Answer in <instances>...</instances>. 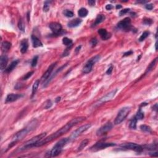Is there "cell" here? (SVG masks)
<instances>
[{
	"mask_svg": "<svg viewBox=\"0 0 158 158\" xmlns=\"http://www.w3.org/2000/svg\"><path fill=\"white\" fill-rule=\"evenodd\" d=\"M120 146L123 149H130V150L135 151L137 152H141L143 151V147L138 144L134 143H128L122 144Z\"/></svg>",
	"mask_w": 158,
	"mask_h": 158,
	"instance_id": "obj_8",
	"label": "cell"
},
{
	"mask_svg": "<svg viewBox=\"0 0 158 158\" xmlns=\"http://www.w3.org/2000/svg\"><path fill=\"white\" fill-rule=\"evenodd\" d=\"M18 28L20 31L24 32L25 29V23L23 22V20L22 19H19V22H18Z\"/></svg>",
	"mask_w": 158,
	"mask_h": 158,
	"instance_id": "obj_30",
	"label": "cell"
},
{
	"mask_svg": "<svg viewBox=\"0 0 158 158\" xmlns=\"http://www.w3.org/2000/svg\"><path fill=\"white\" fill-rule=\"evenodd\" d=\"M51 3V1H45V3H44V6H43V11L45 12H48L49 11V8H50V3Z\"/></svg>",
	"mask_w": 158,
	"mask_h": 158,
	"instance_id": "obj_35",
	"label": "cell"
},
{
	"mask_svg": "<svg viewBox=\"0 0 158 158\" xmlns=\"http://www.w3.org/2000/svg\"><path fill=\"white\" fill-rule=\"evenodd\" d=\"M70 141V138H62L58 141L56 145L54 146L52 149L49 152V156L50 157H56L58 156L62 151V148Z\"/></svg>",
	"mask_w": 158,
	"mask_h": 158,
	"instance_id": "obj_3",
	"label": "cell"
},
{
	"mask_svg": "<svg viewBox=\"0 0 158 158\" xmlns=\"http://www.w3.org/2000/svg\"><path fill=\"white\" fill-rule=\"evenodd\" d=\"M52 102H51V100H48L46 101V106H45V108L46 109H49V108H50L51 106H52Z\"/></svg>",
	"mask_w": 158,
	"mask_h": 158,
	"instance_id": "obj_41",
	"label": "cell"
},
{
	"mask_svg": "<svg viewBox=\"0 0 158 158\" xmlns=\"http://www.w3.org/2000/svg\"><path fill=\"white\" fill-rule=\"evenodd\" d=\"M34 71L29 72H28L27 73H26V74L24 76H23V77L22 78V79H23V80H27V79H29L30 77H31L32 75L33 74H34Z\"/></svg>",
	"mask_w": 158,
	"mask_h": 158,
	"instance_id": "obj_38",
	"label": "cell"
},
{
	"mask_svg": "<svg viewBox=\"0 0 158 158\" xmlns=\"http://www.w3.org/2000/svg\"><path fill=\"white\" fill-rule=\"evenodd\" d=\"M98 33L100 35L101 38L103 40H108L111 37V34L110 33H108L107 30L104 29H100L98 30Z\"/></svg>",
	"mask_w": 158,
	"mask_h": 158,
	"instance_id": "obj_17",
	"label": "cell"
},
{
	"mask_svg": "<svg viewBox=\"0 0 158 158\" xmlns=\"http://www.w3.org/2000/svg\"><path fill=\"white\" fill-rule=\"evenodd\" d=\"M88 142H89V140H88V139H85L82 141V142L80 143V145H79L78 149H77V151H80L82 150L84 148H85V147L87 146V145H88Z\"/></svg>",
	"mask_w": 158,
	"mask_h": 158,
	"instance_id": "obj_28",
	"label": "cell"
},
{
	"mask_svg": "<svg viewBox=\"0 0 158 158\" xmlns=\"http://www.w3.org/2000/svg\"><path fill=\"white\" fill-rule=\"evenodd\" d=\"M31 40L34 48H38V47H41L43 46V43H41V41L35 35H32L31 37Z\"/></svg>",
	"mask_w": 158,
	"mask_h": 158,
	"instance_id": "obj_20",
	"label": "cell"
},
{
	"mask_svg": "<svg viewBox=\"0 0 158 158\" xmlns=\"http://www.w3.org/2000/svg\"><path fill=\"white\" fill-rule=\"evenodd\" d=\"M130 9H128V8H126V9L121 10L120 12H119V16H123V15L126 14L128 13V12L130 11Z\"/></svg>",
	"mask_w": 158,
	"mask_h": 158,
	"instance_id": "obj_39",
	"label": "cell"
},
{
	"mask_svg": "<svg viewBox=\"0 0 158 158\" xmlns=\"http://www.w3.org/2000/svg\"><path fill=\"white\" fill-rule=\"evenodd\" d=\"M81 46H77V48H75V51L76 53H78V52L80 51V49H81Z\"/></svg>",
	"mask_w": 158,
	"mask_h": 158,
	"instance_id": "obj_48",
	"label": "cell"
},
{
	"mask_svg": "<svg viewBox=\"0 0 158 158\" xmlns=\"http://www.w3.org/2000/svg\"><path fill=\"white\" fill-rule=\"evenodd\" d=\"M145 8L147 10H152L153 9V5L152 4H147L145 5Z\"/></svg>",
	"mask_w": 158,
	"mask_h": 158,
	"instance_id": "obj_43",
	"label": "cell"
},
{
	"mask_svg": "<svg viewBox=\"0 0 158 158\" xmlns=\"http://www.w3.org/2000/svg\"><path fill=\"white\" fill-rule=\"evenodd\" d=\"M35 124H36L34 122H31L30 123V125H29L27 127L23 128V129L20 130L19 132H17V134L14 135V137H13V139H12V142L11 143L9 144V146H8V149L11 148V147L13 146L14 145H16L18 141L21 140H22L24 137H25L27 134H28V133L29 132V131H30L31 130L34 129V128H35V126L34 127V125Z\"/></svg>",
	"mask_w": 158,
	"mask_h": 158,
	"instance_id": "obj_2",
	"label": "cell"
},
{
	"mask_svg": "<svg viewBox=\"0 0 158 158\" xmlns=\"http://www.w3.org/2000/svg\"><path fill=\"white\" fill-rule=\"evenodd\" d=\"M62 43H63L64 45L67 46L72 45V40L70 39V38H67V37H64L62 39Z\"/></svg>",
	"mask_w": 158,
	"mask_h": 158,
	"instance_id": "obj_32",
	"label": "cell"
},
{
	"mask_svg": "<svg viewBox=\"0 0 158 158\" xmlns=\"http://www.w3.org/2000/svg\"><path fill=\"white\" fill-rule=\"evenodd\" d=\"M101 56L99 55H96L93 58H91L88 61V62L85 64V66L83 68L82 72L84 73H88L92 70L93 66H94L95 63H96L100 59Z\"/></svg>",
	"mask_w": 158,
	"mask_h": 158,
	"instance_id": "obj_6",
	"label": "cell"
},
{
	"mask_svg": "<svg viewBox=\"0 0 158 158\" xmlns=\"http://www.w3.org/2000/svg\"><path fill=\"white\" fill-rule=\"evenodd\" d=\"M137 119L135 117H134L131 120H130L129 127L131 129H135L137 128Z\"/></svg>",
	"mask_w": 158,
	"mask_h": 158,
	"instance_id": "obj_31",
	"label": "cell"
},
{
	"mask_svg": "<svg viewBox=\"0 0 158 158\" xmlns=\"http://www.w3.org/2000/svg\"><path fill=\"white\" fill-rule=\"evenodd\" d=\"M140 129L142 130L144 132H146V133H151L152 132V130L151 128L149 126L146 125H141L140 127Z\"/></svg>",
	"mask_w": 158,
	"mask_h": 158,
	"instance_id": "obj_29",
	"label": "cell"
},
{
	"mask_svg": "<svg viewBox=\"0 0 158 158\" xmlns=\"http://www.w3.org/2000/svg\"><path fill=\"white\" fill-rule=\"evenodd\" d=\"M116 145V144L114 143H106V142H102V141H99L96 143L95 145H94L92 147H91L90 150L92 151H98L101 150V149H105L108 147L114 146Z\"/></svg>",
	"mask_w": 158,
	"mask_h": 158,
	"instance_id": "obj_10",
	"label": "cell"
},
{
	"mask_svg": "<svg viewBox=\"0 0 158 158\" xmlns=\"http://www.w3.org/2000/svg\"><path fill=\"white\" fill-rule=\"evenodd\" d=\"M46 135V133H42V134L34 137V138H32V139H30V140L27 141V142L25 143L24 145L20 148V151H23L25 150V149H30V148H32V147H34L35 145L38 141L41 140L43 139L44 138H45Z\"/></svg>",
	"mask_w": 158,
	"mask_h": 158,
	"instance_id": "obj_4",
	"label": "cell"
},
{
	"mask_svg": "<svg viewBox=\"0 0 158 158\" xmlns=\"http://www.w3.org/2000/svg\"><path fill=\"white\" fill-rule=\"evenodd\" d=\"M19 62V60H15V61H12L11 63V64L9 65V66H8L6 69H5V72L7 73L11 72L12 70L15 69V67L17 66Z\"/></svg>",
	"mask_w": 158,
	"mask_h": 158,
	"instance_id": "obj_22",
	"label": "cell"
},
{
	"mask_svg": "<svg viewBox=\"0 0 158 158\" xmlns=\"http://www.w3.org/2000/svg\"><path fill=\"white\" fill-rule=\"evenodd\" d=\"M105 19H106V17H105L104 15H102V14H99L98 16H97L96 19L95 20V22H94L93 24L92 25L91 27H96V26L99 25V23H101L102 22L104 21Z\"/></svg>",
	"mask_w": 158,
	"mask_h": 158,
	"instance_id": "obj_23",
	"label": "cell"
},
{
	"mask_svg": "<svg viewBox=\"0 0 158 158\" xmlns=\"http://www.w3.org/2000/svg\"><path fill=\"white\" fill-rule=\"evenodd\" d=\"M8 62V57L6 55H1L0 58V68L1 70L6 69L5 68L7 66Z\"/></svg>",
	"mask_w": 158,
	"mask_h": 158,
	"instance_id": "obj_18",
	"label": "cell"
},
{
	"mask_svg": "<svg viewBox=\"0 0 158 158\" xmlns=\"http://www.w3.org/2000/svg\"><path fill=\"white\" fill-rule=\"evenodd\" d=\"M22 97H23V95H22V94H14V93L9 94V95L6 96L5 102H6V103H10V102H14L18 100V99L22 98Z\"/></svg>",
	"mask_w": 158,
	"mask_h": 158,
	"instance_id": "obj_13",
	"label": "cell"
},
{
	"mask_svg": "<svg viewBox=\"0 0 158 158\" xmlns=\"http://www.w3.org/2000/svg\"><path fill=\"white\" fill-rule=\"evenodd\" d=\"M97 43H98V40H97L96 38H92V39L91 40L90 44L91 45V46H95L97 45Z\"/></svg>",
	"mask_w": 158,
	"mask_h": 158,
	"instance_id": "obj_42",
	"label": "cell"
},
{
	"mask_svg": "<svg viewBox=\"0 0 158 158\" xmlns=\"http://www.w3.org/2000/svg\"><path fill=\"white\" fill-rule=\"evenodd\" d=\"M88 4H89L91 6H95V1H93V0H90V1H88Z\"/></svg>",
	"mask_w": 158,
	"mask_h": 158,
	"instance_id": "obj_47",
	"label": "cell"
},
{
	"mask_svg": "<svg viewBox=\"0 0 158 158\" xmlns=\"http://www.w3.org/2000/svg\"><path fill=\"white\" fill-rule=\"evenodd\" d=\"M117 89H116V90H114L113 91H111V92L108 93L106 94L105 96H104L102 98H101L98 102H99V103H103V102L109 101H110L111 99H112L114 97L115 95H116V93H117Z\"/></svg>",
	"mask_w": 158,
	"mask_h": 158,
	"instance_id": "obj_15",
	"label": "cell"
},
{
	"mask_svg": "<svg viewBox=\"0 0 158 158\" xmlns=\"http://www.w3.org/2000/svg\"><path fill=\"white\" fill-rule=\"evenodd\" d=\"M85 119L86 118L85 117H78L72 119L70 122L67 123L64 126L61 127L60 129L58 130V131H56V132L51 134V135L48 136V137H46V138H44L43 139H42L41 140L38 141V142L35 145L34 147L42 146H43L44 145H45V144L54 140L56 139V138L61 137V136L63 135L64 134H66L68 131H69L72 127L76 125L77 124H78V123H80L82 121H84V120H85Z\"/></svg>",
	"mask_w": 158,
	"mask_h": 158,
	"instance_id": "obj_1",
	"label": "cell"
},
{
	"mask_svg": "<svg viewBox=\"0 0 158 158\" xmlns=\"http://www.w3.org/2000/svg\"><path fill=\"white\" fill-rule=\"evenodd\" d=\"M152 108H153V110L156 111H157V104H156L154 105V106H153V107H152Z\"/></svg>",
	"mask_w": 158,
	"mask_h": 158,
	"instance_id": "obj_50",
	"label": "cell"
},
{
	"mask_svg": "<svg viewBox=\"0 0 158 158\" xmlns=\"http://www.w3.org/2000/svg\"><path fill=\"white\" fill-rule=\"evenodd\" d=\"M157 41H156V43H155V49H156V50L157 51Z\"/></svg>",
	"mask_w": 158,
	"mask_h": 158,
	"instance_id": "obj_53",
	"label": "cell"
},
{
	"mask_svg": "<svg viewBox=\"0 0 158 158\" xmlns=\"http://www.w3.org/2000/svg\"><path fill=\"white\" fill-rule=\"evenodd\" d=\"M113 125L112 123L111 122H108L106 124L102 125V127H101L96 131V135L97 136H102L106 134L109 131H110L113 128Z\"/></svg>",
	"mask_w": 158,
	"mask_h": 158,
	"instance_id": "obj_12",
	"label": "cell"
},
{
	"mask_svg": "<svg viewBox=\"0 0 158 158\" xmlns=\"http://www.w3.org/2000/svg\"><path fill=\"white\" fill-rule=\"evenodd\" d=\"M152 20L151 19H143V23L145 25H151L152 24Z\"/></svg>",
	"mask_w": 158,
	"mask_h": 158,
	"instance_id": "obj_40",
	"label": "cell"
},
{
	"mask_svg": "<svg viewBox=\"0 0 158 158\" xmlns=\"http://www.w3.org/2000/svg\"><path fill=\"white\" fill-rule=\"evenodd\" d=\"M113 67L112 66H111L110 67H109V68L108 69L107 71H106V74L108 75H111L112 73V72H113Z\"/></svg>",
	"mask_w": 158,
	"mask_h": 158,
	"instance_id": "obj_44",
	"label": "cell"
},
{
	"mask_svg": "<svg viewBox=\"0 0 158 158\" xmlns=\"http://www.w3.org/2000/svg\"><path fill=\"white\" fill-rule=\"evenodd\" d=\"M133 51H127V52H125L123 55V57H125V56H130V55H132L133 54Z\"/></svg>",
	"mask_w": 158,
	"mask_h": 158,
	"instance_id": "obj_45",
	"label": "cell"
},
{
	"mask_svg": "<svg viewBox=\"0 0 158 158\" xmlns=\"http://www.w3.org/2000/svg\"><path fill=\"white\" fill-rule=\"evenodd\" d=\"M61 98L60 96H58L57 97V98L55 99V102H56V103H58V102H59V101H61Z\"/></svg>",
	"mask_w": 158,
	"mask_h": 158,
	"instance_id": "obj_49",
	"label": "cell"
},
{
	"mask_svg": "<svg viewBox=\"0 0 158 158\" xmlns=\"http://www.w3.org/2000/svg\"><path fill=\"white\" fill-rule=\"evenodd\" d=\"M157 58H155V59H154V60L152 61L151 62L150 64H149V65L148 66V67H147L146 72H145V74H146V73L148 72H149L151 71L152 69H153V68L155 66H156V62H157Z\"/></svg>",
	"mask_w": 158,
	"mask_h": 158,
	"instance_id": "obj_27",
	"label": "cell"
},
{
	"mask_svg": "<svg viewBox=\"0 0 158 158\" xmlns=\"http://www.w3.org/2000/svg\"><path fill=\"white\" fill-rule=\"evenodd\" d=\"M56 64H57V62H55V63H52V64H51L50 66H49V67L48 68V69L46 70V71L44 73V74L43 75L41 79V80L43 82H45L46 80L47 79H48L49 77H50V75H51V73H52V70H53V69H55V67H56Z\"/></svg>",
	"mask_w": 158,
	"mask_h": 158,
	"instance_id": "obj_14",
	"label": "cell"
},
{
	"mask_svg": "<svg viewBox=\"0 0 158 158\" xmlns=\"http://www.w3.org/2000/svg\"><path fill=\"white\" fill-rule=\"evenodd\" d=\"M40 83V80H37L34 82V85H33V86H32V97H33L35 95L36 92H37V90H38V87H39Z\"/></svg>",
	"mask_w": 158,
	"mask_h": 158,
	"instance_id": "obj_25",
	"label": "cell"
},
{
	"mask_svg": "<svg viewBox=\"0 0 158 158\" xmlns=\"http://www.w3.org/2000/svg\"><path fill=\"white\" fill-rule=\"evenodd\" d=\"M113 8H114V6L112 5H107L106 6V10H108V11L111 10V9H113Z\"/></svg>",
	"mask_w": 158,
	"mask_h": 158,
	"instance_id": "obj_46",
	"label": "cell"
},
{
	"mask_svg": "<svg viewBox=\"0 0 158 158\" xmlns=\"http://www.w3.org/2000/svg\"><path fill=\"white\" fill-rule=\"evenodd\" d=\"M30 12H28V13H27V20H28V21H29L30 20Z\"/></svg>",
	"mask_w": 158,
	"mask_h": 158,
	"instance_id": "obj_52",
	"label": "cell"
},
{
	"mask_svg": "<svg viewBox=\"0 0 158 158\" xmlns=\"http://www.w3.org/2000/svg\"><path fill=\"white\" fill-rule=\"evenodd\" d=\"M144 116H144V113L141 111V109H139L135 117L137 120H142L144 118Z\"/></svg>",
	"mask_w": 158,
	"mask_h": 158,
	"instance_id": "obj_33",
	"label": "cell"
},
{
	"mask_svg": "<svg viewBox=\"0 0 158 158\" xmlns=\"http://www.w3.org/2000/svg\"><path fill=\"white\" fill-rule=\"evenodd\" d=\"M117 28L124 31H128L131 29V20L129 17H126L119 21L117 25Z\"/></svg>",
	"mask_w": 158,
	"mask_h": 158,
	"instance_id": "obj_9",
	"label": "cell"
},
{
	"mask_svg": "<svg viewBox=\"0 0 158 158\" xmlns=\"http://www.w3.org/2000/svg\"><path fill=\"white\" fill-rule=\"evenodd\" d=\"M11 43L9 41H5L1 44V49H2L3 52H4L9 51V49H11Z\"/></svg>",
	"mask_w": 158,
	"mask_h": 158,
	"instance_id": "obj_24",
	"label": "cell"
},
{
	"mask_svg": "<svg viewBox=\"0 0 158 158\" xmlns=\"http://www.w3.org/2000/svg\"><path fill=\"white\" fill-rule=\"evenodd\" d=\"M149 32L148 31L144 32L142 34V35L140 36V37L139 41H141H141H143L144 40L146 39L147 37L149 36Z\"/></svg>",
	"mask_w": 158,
	"mask_h": 158,
	"instance_id": "obj_34",
	"label": "cell"
},
{
	"mask_svg": "<svg viewBox=\"0 0 158 158\" xmlns=\"http://www.w3.org/2000/svg\"><path fill=\"white\" fill-rule=\"evenodd\" d=\"M91 127V124H87L81 126V127H79L78 128H77V130H75L72 134L71 136H70V140L75 139L77 137H78L79 135H81L82 133L85 132V131H87V130L89 129Z\"/></svg>",
	"mask_w": 158,
	"mask_h": 158,
	"instance_id": "obj_11",
	"label": "cell"
},
{
	"mask_svg": "<svg viewBox=\"0 0 158 158\" xmlns=\"http://www.w3.org/2000/svg\"><path fill=\"white\" fill-rule=\"evenodd\" d=\"M88 14V11L86 8H80L78 11V15L80 17H87Z\"/></svg>",
	"mask_w": 158,
	"mask_h": 158,
	"instance_id": "obj_26",
	"label": "cell"
},
{
	"mask_svg": "<svg viewBox=\"0 0 158 158\" xmlns=\"http://www.w3.org/2000/svg\"><path fill=\"white\" fill-rule=\"evenodd\" d=\"M82 22V20L80 19H75L69 21L67 23V26L69 28H74L80 25Z\"/></svg>",
	"mask_w": 158,
	"mask_h": 158,
	"instance_id": "obj_19",
	"label": "cell"
},
{
	"mask_svg": "<svg viewBox=\"0 0 158 158\" xmlns=\"http://www.w3.org/2000/svg\"><path fill=\"white\" fill-rule=\"evenodd\" d=\"M130 111H131V108L129 107V106H125V107L122 108L119 111L116 119H115L114 124L118 125L120 124L121 122H122L125 119L126 117H127L128 114L130 113Z\"/></svg>",
	"mask_w": 158,
	"mask_h": 158,
	"instance_id": "obj_5",
	"label": "cell"
},
{
	"mask_svg": "<svg viewBox=\"0 0 158 158\" xmlns=\"http://www.w3.org/2000/svg\"><path fill=\"white\" fill-rule=\"evenodd\" d=\"M122 8V6L120 5H116V9H121Z\"/></svg>",
	"mask_w": 158,
	"mask_h": 158,
	"instance_id": "obj_51",
	"label": "cell"
},
{
	"mask_svg": "<svg viewBox=\"0 0 158 158\" xmlns=\"http://www.w3.org/2000/svg\"><path fill=\"white\" fill-rule=\"evenodd\" d=\"M49 29L53 33L54 36H61L66 34V32L62 30V27L61 23L58 22H51L49 25Z\"/></svg>",
	"mask_w": 158,
	"mask_h": 158,
	"instance_id": "obj_7",
	"label": "cell"
},
{
	"mask_svg": "<svg viewBox=\"0 0 158 158\" xmlns=\"http://www.w3.org/2000/svg\"><path fill=\"white\" fill-rule=\"evenodd\" d=\"M67 64H66L64 65V66H62V67H61L60 68H59V69H57L56 71H55V72H54L53 73H52V74H51V75H50V77H49V78L47 79V80H46L45 82L43 83V84H44V85H43V87H46L47 86L49 85V83H50L51 82V80H52V79L54 78V77H56V76L57 75V74H58V73L60 72L61 71H62V69H64V68L66 67V66H67Z\"/></svg>",
	"mask_w": 158,
	"mask_h": 158,
	"instance_id": "obj_16",
	"label": "cell"
},
{
	"mask_svg": "<svg viewBox=\"0 0 158 158\" xmlns=\"http://www.w3.org/2000/svg\"><path fill=\"white\" fill-rule=\"evenodd\" d=\"M63 13L67 17H72L73 15H74V14H73V12L72 11L68 10V9H66V10L64 11Z\"/></svg>",
	"mask_w": 158,
	"mask_h": 158,
	"instance_id": "obj_36",
	"label": "cell"
},
{
	"mask_svg": "<svg viewBox=\"0 0 158 158\" xmlns=\"http://www.w3.org/2000/svg\"><path fill=\"white\" fill-rule=\"evenodd\" d=\"M38 56H35L33 58L32 61L31 62V66L32 67H34L37 66V62H38Z\"/></svg>",
	"mask_w": 158,
	"mask_h": 158,
	"instance_id": "obj_37",
	"label": "cell"
},
{
	"mask_svg": "<svg viewBox=\"0 0 158 158\" xmlns=\"http://www.w3.org/2000/svg\"><path fill=\"white\" fill-rule=\"evenodd\" d=\"M29 48V43L27 39L23 40L20 42V52L21 53L25 54L27 52Z\"/></svg>",
	"mask_w": 158,
	"mask_h": 158,
	"instance_id": "obj_21",
	"label": "cell"
}]
</instances>
